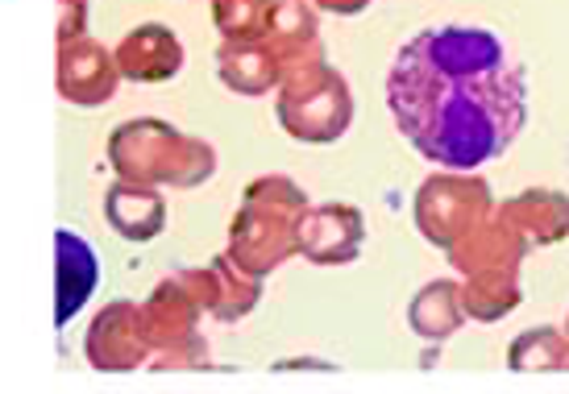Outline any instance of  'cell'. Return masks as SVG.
Returning a JSON list of instances; mask_svg holds the SVG:
<instances>
[{"mask_svg":"<svg viewBox=\"0 0 569 394\" xmlns=\"http://www.w3.org/2000/svg\"><path fill=\"white\" fill-rule=\"evenodd\" d=\"M387 104L416 154L445 171H475L520 133L523 71L495 33L441 26L399 50Z\"/></svg>","mask_w":569,"mask_h":394,"instance_id":"6da1fadb","label":"cell"},{"mask_svg":"<svg viewBox=\"0 0 569 394\" xmlns=\"http://www.w3.org/2000/svg\"><path fill=\"white\" fill-rule=\"evenodd\" d=\"M117 63L109 59V50L96 47L92 38H63L59 42V92L80 104V109H96V104H109L117 92Z\"/></svg>","mask_w":569,"mask_h":394,"instance_id":"7a4b0ae2","label":"cell"},{"mask_svg":"<svg viewBox=\"0 0 569 394\" xmlns=\"http://www.w3.org/2000/svg\"><path fill=\"white\" fill-rule=\"evenodd\" d=\"M54 257H59V274H54V329H67V320H76L80 307L92 300L96 283H100V262H96L92 245L71 229L54 233Z\"/></svg>","mask_w":569,"mask_h":394,"instance_id":"3957f363","label":"cell"},{"mask_svg":"<svg viewBox=\"0 0 569 394\" xmlns=\"http://www.w3.org/2000/svg\"><path fill=\"white\" fill-rule=\"evenodd\" d=\"M133 303H112L96 315L92 332H88V362L96 370H133V362L142 357V336L133 329Z\"/></svg>","mask_w":569,"mask_h":394,"instance_id":"277c9868","label":"cell"},{"mask_svg":"<svg viewBox=\"0 0 569 394\" xmlns=\"http://www.w3.org/2000/svg\"><path fill=\"white\" fill-rule=\"evenodd\" d=\"M117 71L133 83H154V79H171L179 71V42L167 26H142L129 30V38L117 47Z\"/></svg>","mask_w":569,"mask_h":394,"instance_id":"5b68a950","label":"cell"},{"mask_svg":"<svg viewBox=\"0 0 569 394\" xmlns=\"http://www.w3.org/2000/svg\"><path fill=\"white\" fill-rule=\"evenodd\" d=\"M104 216H109V224L126 236V241H150V236L162 229V221H167L159 195L138 188V183H129V179H121V183L109 188Z\"/></svg>","mask_w":569,"mask_h":394,"instance_id":"8992f818","label":"cell"},{"mask_svg":"<svg viewBox=\"0 0 569 394\" xmlns=\"http://www.w3.org/2000/svg\"><path fill=\"white\" fill-rule=\"evenodd\" d=\"M83 4H88V0H63V9H71V21L63 26V38H76V33H83V30H80ZM63 38H59V42H63Z\"/></svg>","mask_w":569,"mask_h":394,"instance_id":"52a82bcc","label":"cell"}]
</instances>
